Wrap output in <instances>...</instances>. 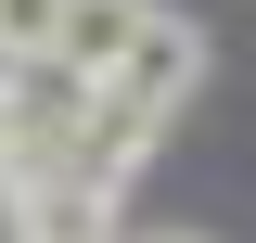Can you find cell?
I'll list each match as a JSON object with an SVG mask.
<instances>
[{
	"mask_svg": "<svg viewBox=\"0 0 256 243\" xmlns=\"http://www.w3.org/2000/svg\"><path fill=\"white\" fill-rule=\"evenodd\" d=\"M141 13H154V0H64V38H52V64L77 77V90H102V77L128 64V38H141Z\"/></svg>",
	"mask_w": 256,
	"mask_h": 243,
	"instance_id": "6da1fadb",
	"label": "cell"
},
{
	"mask_svg": "<svg viewBox=\"0 0 256 243\" xmlns=\"http://www.w3.org/2000/svg\"><path fill=\"white\" fill-rule=\"evenodd\" d=\"M192 77H205V38H192L180 13H141V38H128V64H116V90H128V102H154V116H166V102H180Z\"/></svg>",
	"mask_w": 256,
	"mask_h": 243,
	"instance_id": "7a4b0ae2",
	"label": "cell"
},
{
	"mask_svg": "<svg viewBox=\"0 0 256 243\" xmlns=\"http://www.w3.org/2000/svg\"><path fill=\"white\" fill-rule=\"evenodd\" d=\"M64 38V0H0V64H52Z\"/></svg>",
	"mask_w": 256,
	"mask_h": 243,
	"instance_id": "3957f363",
	"label": "cell"
},
{
	"mask_svg": "<svg viewBox=\"0 0 256 243\" xmlns=\"http://www.w3.org/2000/svg\"><path fill=\"white\" fill-rule=\"evenodd\" d=\"M141 243H205V230H141Z\"/></svg>",
	"mask_w": 256,
	"mask_h": 243,
	"instance_id": "277c9868",
	"label": "cell"
}]
</instances>
